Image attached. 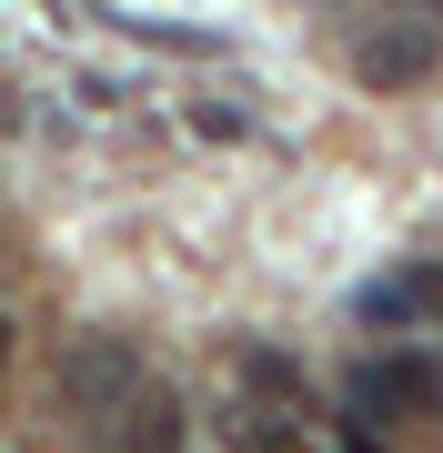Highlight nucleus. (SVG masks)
I'll return each mask as SVG.
<instances>
[{"label": "nucleus", "instance_id": "nucleus-1", "mask_svg": "<svg viewBox=\"0 0 443 453\" xmlns=\"http://www.w3.org/2000/svg\"><path fill=\"white\" fill-rule=\"evenodd\" d=\"M61 393H71L81 413H121V403L141 393V363H132V342H111V333H81V342L61 353Z\"/></svg>", "mask_w": 443, "mask_h": 453}, {"label": "nucleus", "instance_id": "nucleus-6", "mask_svg": "<svg viewBox=\"0 0 443 453\" xmlns=\"http://www.w3.org/2000/svg\"><path fill=\"white\" fill-rule=\"evenodd\" d=\"M0 363H11V323H0Z\"/></svg>", "mask_w": 443, "mask_h": 453}, {"label": "nucleus", "instance_id": "nucleus-3", "mask_svg": "<svg viewBox=\"0 0 443 453\" xmlns=\"http://www.w3.org/2000/svg\"><path fill=\"white\" fill-rule=\"evenodd\" d=\"M424 312H443V273H433V262H424V273H393V282H373V292H363V323H383V333L424 323Z\"/></svg>", "mask_w": 443, "mask_h": 453}, {"label": "nucleus", "instance_id": "nucleus-5", "mask_svg": "<svg viewBox=\"0 0 443 453\" xmlns=\"http://www.w3.org/2000/svg\"><path fill=\"white\" fill-rule=\"evenodd\" d=\"M424 393H433L424 363H363V372H353V403H363V413H383V403H424Z\"/></svg>", "mask_w": 443, "mask_h": 453}, {"label": "nucleus", "instance_id": "nucleus-4", "mask_svg": "<svg viewBox=\"0 0 443 453\" xmlns=\"http://www.w3.org/2000/svg\"><path fill=\"white\" fill-rule=\"evenodd\" d=\"M121 443H132V453H181V403L162 383H141L132 403H121Z\"/></svg>", "mask_w": 443, "mask_h": 453}, {"label": "nucleus", "instance_id": "nucleus-2", "mask_svg": "<svg viewBox=\"0 0 443 453\" xmlns=\"http://www.w3.org/2000/svg\"><path fill=\"white\" fill-rule=\"evenodd\" d=\"M433 61H443V41L424 31V20H393V31L363 41V81H373V91H413V81H433Z\"/></svg>", "mask_w": 443, "mask_h": 453}]
</instances>
